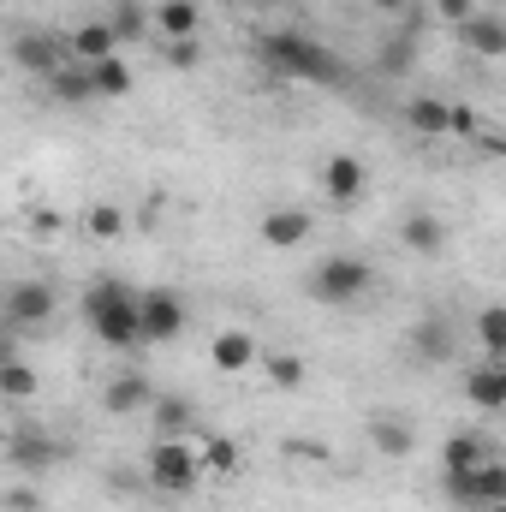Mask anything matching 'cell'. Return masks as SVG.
I'll return each instance as SVG.
<instances>
[{
  "label": "cell",
  "instance_id": "3957f363",
  "mask_svg": "<svg viewBox=\"0 0 506 512\" xmlns=\"http://www.w3.org/2000/svg\"><path fill=\"white\" fill-rule=\"evenodd\" d=\"M143 483H149L155 495L191 501V495L209 483V471H203V459H197L191 435H185V441H173V435H155V441H149V453H143Z\"/></svg>",
  "mask_w": 506,
  "mask_h": 512
},
{
  "label": "cell",
  "instance_id": "d6986e66",
  "mask_svg": "<svg viewBox=\"0 0 506 512\" xmlns=\"http://www.w3.org/2000/svg\"><path fill=\"white\" fill-rule=\"evenodd\" d=\"M149 423H155V435H173V441H185V435L203 429V423H197V405H191L185 393H161V399L149 405Z\"/></svg>",
  "mask_w": 506,
  "mask_h": 512
},
{
  "label": "cell",
  "instance_id": "83f0119b",
  "mask_svg": "<svg viewBox=\"0 0 506 512\" xmlns=\"http://www.w3.org/2000/svg\"><path fill=\"white\" fill-rule=\"evenodd\" d=\"M0 399H36V370L18 358V346L0 352Z\"/></svg>",
  "mask_w": 506,
  "mask_h": 512
},
{
  "label": "cell",
  "instance_id": "7c38bea8",
  "mask_svg": "<svg viewBox=\"0 0 506 512\" xmlns=\"http://www.w3.org/2000/svg\"><path fill=\"white\" fill-rule=\"evenodd\" d=\"M447 239H453V233H447V221H441L435 209H405V215H399V245L411 256H429V262H435V256H447Z\"/></svg>",
  "mask_w": 506,
  "mask_h": 512
},
{
  "label": "cell",
  "instance_id": "e575fe53",
  "mask_svg": "<svg viewBox=\"0 0 506 512\" xmlns=\"http://www.w3.org/2000/svg\"><path fill=\"white\" fill-rule=\"evenodd\" d=\"M143 24H155V12H143L137 0H120V6H114V30H120V42L143 36Z\"/></svg>",
  "mask_w": 506,
  "mask_h": 512
},
{
  "label": "cell",
  "instance_id": "277c9868",
  "mask_svg": "<svg viewBox=\"0 0 506 512\" xmlns=\"http://www.w3.org/2000/svg\"><path fill=\"white\" fill-rule=\"evenodd\" d=\"M310 298L316 304H334V310H352V304H364L370 298V286H376V268L364 262V256H322L316 268H310Z\"/></svg>",
  "mask_w": 506,
  "mask_h": 512
},
{
  "label": "cell",
  "instance_id": "4fadbf2b",
  "mask_svg": "<svg viewBox=\"0 0 506 512\" xmlns=\"http://www.w3.org/2000/svg\"><path fill=\"white\" fill-rule=\"evenodd\" d=\"M209 364L221 370V376H245L262 364V340H256L251 328H221L215 340H209Z\"/></svg>",
  "mask_w": 506,
  "mask_h": 512
},
{
  "label": "cell",
  "instance_id": "f546056e",
  "mask_svg": "<svg viewBox=\"0 0 506 512\" xmlns=\"http://www.w3.org/2000/svg\"><path fill=\"white\" fill-rule=\"evenodd\" d=\"M96 72V96L102 102H120V96H131V84H137V72L126 66V54H114V60H102V66H90Z\"/></svg>",
  "mask_w": 506,
  "mask_h": 512
},
{
  "label": "cell",
  "instance_id": "30bf717a",
  "mask_svg": "<svg viewBox=\"0 0 506 512\" xmlns=\"http://www.w3.org/2000/svg\"><path fill=\"white\" fill-rule=\"evenodd\" d=\"M310 233H316V215L310 209H292V203L262 209V221H256V239L268 251H298V245H310Z\"/></svg>",
  "mask_w": 506,
  "mask_h": 512
},
{
  "label": "cell",
  "instance_id": "2e32d148",
  "mask_svg": "<svg viewBox=\"0 0 506 512\" xmlns=\"http://www.w3.org/2000/svg\"><path fill=\"white\" fill-rule=\"evenodd\" d=\"M459 42H465V54H477V60H506V12L483 6L471 24H459Z\"/></svg>",
  "mask_w": 506,
  "mask_h": 512
},
{
  "label": "cell",
  "instance_id": "f1b7e54d",
  "mask_svg": "<svg viewBox=\"0 0 506 512\" xmlns=\"http://www.w3.org/2000/svg\"><path fill=\"white\" fill-rule=\"evenodd\" d=\"M84 233H90L96 245H114V239L126 233V209H120V203H108V197H102V203H90V209H84Z\"/></svg>",
  "mask_w": 506,
  "mask_h": 512
},
{
  "label": "cell",
  "instance_id": "b9f144b4",
  "mask_svg": "<svg viewBox=\"0 0 506 512\" xmlns=\"http://www.w3.org/2000/svg\"><path fill=\"white\" fill-rule=\"evenodd\" d=\"M489 6H495V12H506V0H489Z\"/></svg>",
  "mask_w": 506,
  "mask_h": 512
},
{
  "label": "cell",
  "instance_id": "d4e9b609",
  "mask_svg": "<svg viewBox=\"0 0 506 512\" xmlns=\"http://www.w3.org/2000/svg\"><path fill=\"white\" fill-rule=\"evenodd\" d=\"M471 334H477V352L483 358H506V304H477Z\"/></svg>",
  "mask_w": 506,
  "mask_h": 512
},
{
  "label": "cell",
  "instance_id": "52a82bcc",
  "mask_svg": "<svg viewBox=\"0 0 506 512\" xmlns=\"http://www.w3.org/2000/svg\"><path fill=\"white\" fill-rule=\"evenodd\" d=\"M137 310H143V334H149V346L179 340L185 322H191V304H185V292H173V286H143V292H137Z\"/></svg>",
  "mask_w": 506,
  "mask_h": 512
},
{
  "label": "cell",
  "instance_id": "4dcf8cb0",
  "mask_svg": "<svg viewBox=\"0 0 506 512\" xmlns=\"http://www.w3.org/2000/svg\"><path fill=\"white\" fill-rule=\"evenodd\" d=\"M411 60H417V30H399L387 48L376 54V66L387 72V78H399V72H411Z\"/></svg>",
  "mask_w": 506,
  "mask_h": 512
},
{
  "label": "cell",
  "instance_id": "e0dca14e",
  "mask_svg": "<svg viewBox=\"0 0 506 512\" xmlns=\"http://www.w3.org/2000/svg\"><path fill=\"white\" fill-rule=\"evenodd\" d=\"M6 459H12V471H48V465H60V459H66V441L36 435V429H18V435H12V447H6Z\"/></svg>",
  "mask_w": 506,
  "mask_h": 512
},
{
  "label": "cell",
  "instance_id": "74e56055",
  "mask_svg": "<svg viewBox=\"0 0 506 512\" xmlns=\"http://www.w3.org/2000/svg\"><path fill=\"white\" fill-rule=\"evenodd\" d=\"M477 126H483V114H477L471 102H453V137H459V143H471Z\"/></svg>",
  "mask_w": 506,
  "mask_h": 512
},
{
  "label": "cell",
  "instance_id": "7402d4cb",
  "mask_svg": "<svg viewBox=\"0 0 506 512\" xmlns=\"http://www.w3.org/2000/svg\"><path fill=\"white\" fill-rule=\"evenodd\" d=\"M149 12H155L161 42H191V36H197V24H203V6H197V0H155Z\"/></svg>",
  "mask_w": 506,
  "mask_h": 512
},
{
  "label": "cell",
  "instance_id": "ac0fdd59",
  "mask_svg": "<svg viewBox=\"0 0 506 512\" xmlns=\"http://www.w3.org/2000/svg\"><path fill=\"white\" fill-rule=\"evenodd\" d=\"M370 447L387 453V459H411V453H417V429H411V417H399V411H376V417H370Z\"/></svg>",
  "mask_w": 506,
  "mask_h": 512
},
{
  "label": "cell",
  "instance_id": "8d00e7d4",
  "mask_svg": "<svg viewBox=\"0 0 506 512\" xmlns=\"http://www.w3.org/2000/svg\"><path fill=\"white\" fill-rule=\"evenodd\" d=\"M167 66L173 72H197L203 66V42L191 36V42H167Z\"/></svg>",
  "mask_w": 506,
  "mask_h": 512
},
{
  "label": "cell",
  "instance_id": "1f68e13d",
  "mask_svg": "<svg viewBox=\"0 0 506 512\" xmlns=\"http://www.w3.org/2000/svg\"><path fill=\"white\" fill-rule=\"evenodd\" d=\"M24 233H30L36 245H48V239H60V233H66V209H54V203H36V209L24 215Z\"/></svg>",
  "mask_w": 506,
  "mask_h": 512
},
{
  "label": "cell",
  "instance_id": "6da1fadb",
  "mask_svg": "<svg viewBox=\"0 0 506 512\" xmlns=\"http://www.w3.org/2000/svg\"><path fill=\"white\" fill-rule=\"evenodd\" d=\"M84 322H90V334H96L108 352H137V346H149L137 292H131L126 280H114V274L84 286Z\"/></svg>",
  "mask_w": 506,
  "mask_h": 512
},
{
  "label": "cell",
  "instance_id": "836d02e7",
  "mask_svg": "<svg viewBox=\"0 0 506 512\" xmlns=\"http://www.w3.org/2000/svg\"><path fill=\"white\" fill-rule=\"evenodd\" d=\"M471 149H477V155H489V161H506V126L483 114V126H477V137H471Z\"/></svg>",
  "mask_w": 506,
  "mask_h": 512
},
{
  "label": "cell",
  "instance_id": "60d3db41",
  "mask_svg": "<svg viewBox=\"0 0 506 512\" xmlns=\"http://www.w3.org/2000/svg\"><path fill=\"white\" fill-rule=\"evenodd\" d=\"M221 6H239V12H262V6H280V0H221Z\"/></svg>",
  "mask_w": 506,
  "mask_h": 512
},
{
  "label": "cell",
  "instance_id": "f35d334b",
  "mask_svg": "<svg viewBox=\"0 0 506 512\" xmlns=\"http://www.w3.org/2000/svg\"><path fill=\"white\" fill-rule=\"evenodd\" d=\"M6 512H42V495L30 483H18V489H6Z\"/></svg>",
  "mask_w": 506,
  "mask_h": 512
},
{
  "label": "cell",
  "instance_id": "ab89813d",
  "mask_svg": "<svg viewBox=\"0 0 506 512\" xmlns=\"http://www.w3.org/2000/svg\"><path fill=\"white\" fill-rule=\"evenodd\" d=\"M370 6H376L381 18H399V12H405V6H411V0H370Z\"/></svg>",
  "mask_w": 506,
  "mask_h": 512
},
{
  "label": "cell",
  "instance_id": "cb8c5ba5",
  "mask_svg": "<svg viewBox=\"0 0 506 512\" xmlns=\"http://www.w3.org/2000/svg\"><path fill=\"white\" fill-rule=\"evenodd\" d=\"M42 90H48L54 102H66V108H78V102H102V96H96V72H90V66H78V60H72V66H60Z\"/></svg>",
  "mask_w": 506,
  "mask_h": 512
},
{
  "label": "cell",
  "instance_id": "ffe728a7",
  "mask_svg": "<svg viewBox=\"0 0 506 512\" xmlns=\"http://www.w3.org/2000/svg\"><path fill=\"white\" fill-rule=\"evenodd\" d=\"M489 459H495V441L477 435V429H453V435L441 441V465H447V471H477V465H489Z\"/></svg>",
  "mask_w": 506,
  "mask_h": 512
},
{
  "label": "cell",
  "instance_id": "7a4b0ae2",
  "mask_svg": "<svg viewBox=\"0 0 506 512\" xmlns=\"http://www.w3.org/2000/svg\"><path fill=\"white\" fill-rule=\"evenodd\" d=\"M256 60H262L268 72H280V78H304V84H328V90L346 84V60H340L334 48L310 42L304 30H268V36L256 42Z\"/></svg>",
  "mask_w": 506,
  "mask_h": 512
},
{
  "label": "cell",
  "instance_id": "603a6c76",
  "mask_svg": "<svg viewBox=\"0 0 506 512\" xmlns=\"http://www.w3.org/2000/svg\"><path fill=\"white\" fill-rule=\"evenodd\" d=\"M405 126L417 131V137H453V102H441V96H411V102H405Z\"/></svg>",
  "mask_w": 506,
  "mask_h": 512
},
{
  "label": "cell",
  "instance_id": "9a60e30c",
  "mask_svg": "<svg viewBox=\"0 0 506 512\" xmlns=\"http://www.w3.org/2000/svg\"><path fill=\"white\" fill-rule=\"evenodd\" d=\"M161 393H155V382L143 376V370H120L114 382L102 387V411L108 417H137V411H149Z\"/></svg>",
  "mask_w": 506,
  "mask_h": 512
},
{
  "label": "cell",
  "instance_id": "44dd1931",
  "mask_svg": "<svg viewBox=\"0 0 506 512\" xmlns=\"http://www.w3.org/2000/svg\"><path fill=\"white\" fill-rule=\"evenodd\" d=\"M465 393H471L477 411H506V358H483L465 376Z\"/></svg>",
  "mask_w": 506,
  "mask_h": 512
},
{
  "label": "cell",
  "instance_id": "ba28073f",
  "mask_svg": "<svg viewBox=\"0 0 506 512\" xmlns=\"http://www.w3.org/2000/svg\"><path fill=\"white\" fill-rule=\"evenodd\" d=\"M12 66L48 84L60 66H72V48H66V36H54V30H18V36H12Z\"/></svg>",
  "mask_w": 506,
  "mask_h": 512
},
{
  "label": "cell",
  "instance_id": "7bdbcfd3",
  "mask_svg": "<svg viewBox=\"0 0 506 512\" xmlns=\"http://www.w3.org/2000/svg\"><path fill=\"white\" fill-rule=\"evenodd\" d=\"M483 512H506V501H501V507H483Z\"/></svg>",
  "mask_w": 506,
  "mask_h": 512
},
{
  "label": "cell",
  "instance_id": "8fae6325",
  "mask_svg": "<svg viewBox=\"0 0 506 512\" xmlns=\"http://www.w3.org/2000/svg\"><path fill=\"white\" fill-rule=\"evenodd\" d=\"M66 48H72L78 66H102V60L120 54V30H114V18H84V24L66 30Z\"/></svg>",
  "mask_w": 506,
  "mask_h": 512
},
{
  "label": "cell",
  "instance_id": "d6a6232c",
  "mask_svg": "<svg viewBox=\"0 0 506 512\" xmlns=\"http://www.w3.org/2000/svg\"><path fill=\"white\" fill-rule=\"evenodd\" d=\"M280 459H298V465H334V453H328L322 441H310V435H286V441H280Z\"/></svg>",
  "mask_w": 506,
  "mask_h": 512
},
{
  "label": "cell",
  "instance_id": "4316f807",
  "mask_svg": "<svg viewBox=\"0 0 506 512\" xmlns=\"http://www.w3.org/2000/svg\"><path fill=\"white\" fill-rule=\"evenodd\" d=\"M411 352H417L423 364H447V358H453V328H447L441 316H435V322H417V328H411Z\"/></svg>",
  "mask_w": 506,
  "mask_h": 512
},
{
  "label": "cell",
  "instance_id": "484cf974",
  "mask_svg": "<svg viewBox=\"0 0 506 512\" xmlns=\"http://www.w3.org/2000/svg\"><path fill=\"white\" fill-rule=\"evenodd\" d=\"M262 376L280 387V393H298L310 370H304V358H298V352H286V346H262Z\"/></svg>",
  "mask_w": 506,
  "mask_h": 512
},
{
  "label": "cell",
  "instance_id": "d590c367",
  "mask_svg": "<svg viewBox=\"0 0 506 512\" xmlns=\"http://www.w3.org/2000/svg\"><path fill=\"white\" fill-rule=\"evenodd\" d=\"M477 12H483L477 0H429V18H441V24H453V30H459V24H471Z\"/></svg>",
  "mask_w": 506,
  "mask_h": 512
},
{
  "label": "cell",
  "instance_id": "5bb4252c",
  "mask_svg": "<svg viewBox=\"0 0 506 512\" xmlns=\"http://www.w3.org/2000/svg\"><path fill=\"white\" fill-rule=\"evenodd\" d=\"M191 447H197V459H203L209 483H227V477H239V471H245V447H239L233 435H221V429H197V435H191Z\"/></svg>",
  "mask_w": 506,
  "mask_h": 512
},
{
  "label": "cell",
  "instance_id": "5b68a950",
  "mask_svg": "<svg viewBox=\"0 0 506 512\" xmlns=\"http://www.w3.org/2000/svg\"><path fill=\"white\" fill-rule=\"evenodd\" d=\"M441 489H447V501L465 512H483V507H501L506 501V459L495 453L489 465H477V471H447L441 477Z\"/></svg>",
  "mask_w": 506,
  "mask_h": 512
},
{
  "label": "cell",
  "instance_id": "8992f818",
  "mask_svg": "<svg viewBox=\"0 0 506 512\" xmlns=\"http://www.w3.org/2000/svg\"><path fill=\"white\" fill-rule=\"evenodd\" d=\"M54 304H60V292H54V280H12L6 286V298H0V316H6V328L18 334V328H48L54 322Z\"/></svg>",
  "mask_w": 506,
  "mask_h": 512
},
{
  "label": "cell",
  "instance_id": "9c48e42d",
  "mask_svg": "<svg viewBox=\"0 0 506 512\" xmlns=\"http://www.w3.org/2000/svg\"><path fill=\"white\" fill-rule=\"evenodd\" d=\"M364 185H370V173H364V155L340 149V155H328V161H322V197H328L334 209H358Z\"/></svg>",
  "mask_w": 506,
  "mask_h": 512
}]
</instances>
